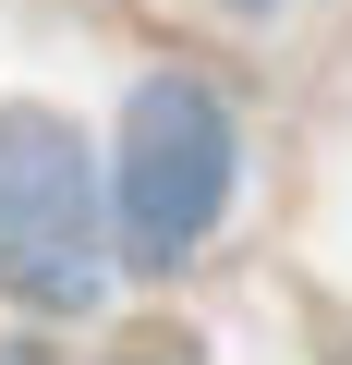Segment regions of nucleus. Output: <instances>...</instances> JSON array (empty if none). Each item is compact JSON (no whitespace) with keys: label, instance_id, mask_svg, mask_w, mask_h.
Instances as JSON below:
<instances>
[{"label":"nucleus","instance_id":"f257e3e1","mask_svg":"<svg viewBox=\"0 0 352 365\" xmlns=\"http://www.w3.org/2000/svg\"><path fill=\"white\" fill-rule=\"evenodd\" d=\"M122 256L134 268H183L219 207H231V110L207 73H146L122 110Z\"/></svg>","mask_w":352,"mask_h":365},{"label":"nucleus","instance_id":"7ed1b4c3","mask_svg":"<svg viewBox=\"0 0 352 365\" xmlns=\"http://www.w3.org/2000/svg\"><path fill=\"white\" fill-rule=\"evenodd\" d=\"M231 13H279V0H231Z\"/></svg>","mask_w":352,"mask_h":365},{"label":"nucleus","instance_id":"f03ea898","mask_svg":"<svg viewBox=\"0 0 352 365\" xmlns=\"http://www.w3.org/2000/svg\"><path fill=\"white\" fill-rule=\"evenodd\" d=\"M0 280L49 317L97 304V170L61 122H0Z\"/></svg>","mask_w":352,"mask_h":365}]
</instances>
